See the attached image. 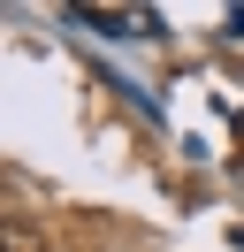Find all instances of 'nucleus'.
<instances>
[]
</instances>
